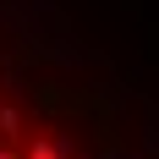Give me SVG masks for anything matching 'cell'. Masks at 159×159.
<instances>
[{
	"label": "cell",
	"mask_w": 159,
	"mask_h": 159,
	"mask_svg": "<svg viewBox=\"0 0 159 159\" xmlns=\"http://www.w3.org/2000/svg\"><path fill=\"white\" fill-rule=\"evenodd\" d=\"M22 159H71V143L55 137V132H33L22 143Z\"/></svg>",
	"instance_id": "cell-1"
},
{
	"label": "cell",
	"mask_w": 159,
	"mask_h": 159,
	"mask_svg": "<svg viewBox=\"0 0 159 159\" xmlns=\"http://www.w3.org/2000/svg\"><path fill=\"white\" fill-rule=\"evenodd\" d=\"M28 132V121H22V110L16 104H0V143H16Z\"/></svg>",
	"instance_id": "cell-2"
},
{
	"label": "cell",
	"mask_w": 159,
	"mask_h": 159,
	"mask_svg": "<svg viewBox=\"0 0 159 159\" xmlns=\"http://www.w3.org/2000/svg\"><path fill=\"white\" fill-rule=\"evenodd\" d=\"M0 159H22V148H16V143H0Z\"/></svg>",
	"instance_id": "cell-3"
}]
</instances>
